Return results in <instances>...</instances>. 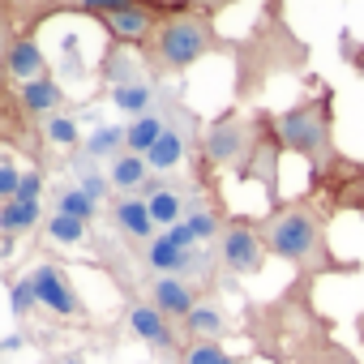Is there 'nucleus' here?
<instances>
[{
    "label": "nucleus",
    "mask_w": 364,
    "mask_h": 364,
    "mask_svg": "<svg viewBox=\"0 0 364 364\" xmlns=\"http://www.w3.org/2000/svg\"><path fill=\"white\" fill-rule=\"evenodd\" d=\"M313 283L296 279L287 287L283 300L270 304H249L245 309V334L257 343V351L279 355L283 364H355L347 351H338L330 343V326L317 317L313 300H309Z\"/></svg>",
    "instance_id": "obj_1"
},
{
    "label": "nucleus",
    "mask_w": 364,
    "mask_h": 364,
    "mask_svg": "<svg viewBox=\"0 0 364 364\" xmlns=\"http://www.w3.org/2000/svg\"><path fill=\"white\" fill-rule=\"evenodd\" d=\"M330 219L334 215L317 198L300 193V198H287V202L270 206L253 223H257L262 245L279 262H287L296 270V279L317 283L326 274H355L360 270V262H338L334 257V249H330Z\"/></svg>",
    "instance_id": "obj_2"
},
{
    "label": "nucleus",
    "mask_w": 364,
    "mask_h": 364,
    "mask_svg": "<svg viewBox=\"0 0 364 364\" xmlns=\"http://www.w3.org/2000/svg\"><path fill=\"white\" fill-rule=\"evenodd\" d=\"M236 107L257 99L274 77L304 73L309 69V43L291 31L283 5H266L262 18L249 26L245 39H236Z\"/></svg>",
    "instance_id": "obj_3"
},
{
    "label": "nucleus",
    "mask_w": 364,
    "mask_h": 364,
    "mask_svg": "<svg viewBox=\"0 0 364 364\" xmlns=\"http://www.w3.org/2000/svg\"><path fill=\"white\" fill-rule=\"evenodd\" d=\"M215 18H219V5H171L154 39L141 48V60L150 65V73H185L202 56L236 48L223 39Z\"/></svg>",
    "instance_id": "obj_4"
},
{
    "label": "nucleus",
    "mask_w": 364,
    "mask_h": 364,
    "mask_svg": "<svg viewBox=\"0 0 364 364\" xmlns=\"http://www.w3.org/2000/svg\"><path fill=\"white\" fill-rule=\"evenodd\" d=\"M274 133L283 150L309 163V171H326L330 163H338L343 150L334 146V90L321 86L317 95H304L291 107H283L274 116Z\"/></svg>",
    "instance_id": "obj_5"
},
{
    "label": "nucleus",
    "mask_w": 364,
    "mask_h": 364,
    "mask_svg": "<svg viewBox=\"0 0 364 364\" xmlns=\"http://www.w3.org/2000/svg\"><path fill=\"white\" fill-rule=\"evenodd\" d=\"M270 120H274V112H266V107H257V112H240V107H228V112H219L210 124H206V133H202V141H198V154L215 167V171H240L249 159H253V150H257V141H262V133L270 129Z\"/></svg>",
    "instance_id": "obj_6"
},
{
    "label": "nucleus",
    "mask_w": 364,
    "mask_h": 364,
    "mask_svg": "<svg viewBox=\"0 0 364 364\" xmlns=\"http://www.w3.org/2000/svg\"><path fill=\"white\" fill-rule=\"evenodd\" d=\"M73 9L86 14V18H95V22L112 35L116 48L129 43V48L141 52V48L154 39V31L163 26V18H167L171 5H120V0H86V5H73Z\"/></svg>",
    "instance_id": "obj_7"
},
{
    "label": "nucleus",
    "mask_w": 364,
    "mask_h": 364,
    "mask_svg": "<svg viewBox=\"0 0 364 364\" xmlns=\"http://www.w3.org/2000/svg\"><path fill=\"white\" fill-rule=\"evenodd\" d=\"M266 257H270V249L262 245L253 215H232V223L223 228V236L215 245V266L228 279H253V274H262Z\"/></svg>",
    "instance_id": "obj_8"
},
{
    "label": "nucleus",
    "mask_w": 364,
    "mask_h": 364,
    "mask_svg": "<svg viewBox=\"0 0 364 364\" xmlns=\"http://www.w3.org/2000/svg\"><path fill=\"white\" fill-rule=\"evenodd\" d=\"M309 198H317L330 215L355 210L364 215V163L338 154V163H330L326 171H309Z\"/></svg>",
    "instance_id": "obj_9"
},
{
    "label": "nucleus",
    "mask_w": 364,
    "mask_h": 364,
    "mask_svg": "<svg viewBox=\"0 0 364 364\" xmlns=\"http://www.w3.org/2000/svg\"><path fill=\"white\" fill-rule=\"evenodd\" d=\"M26 279H31V287H35V304H39V309H48V313H56V317H73V321H86V317H90L86 300L77 296V287L69 283V274H65L56 262H39Z\"/></svg>",
    "instance_id": "obj_10"
},
{
    "label": "nucleus",
    "mask_w": 364,
    "mask_h": 364,
    "mask_svg": "<svg viewBox=\"0 0 364 364\" xmlns=\"http://www.w3.org/2000/svg\"><path fill=\"white\" fill-rule=\"evenodd\" d=\"M124 321H129V330H133L146 347H154L159 355H167L171 364H180V351H185V334H180V326L167 321L150 300L129 296V313H124Z\"/></svg>",
    "instance_id": "obj_11"
},
{
    "label": "nucleus",
    "mask_w": 364,
    "mask_h": 364,
    "mask_svg": "<svg viewBox=\"0 0 364 364\" xmlns=\"http://www.w3.org/2000/svg\"><path fill=\"white\" fill-rule=\"evenodd\" d=\"M141 300H150L167 321H176V326H185L189 321V313L206 300V291L198 287V283H189V279H176V274H150L146 279V287L137 291Z\"/></svg>",
    "instance_id": "obj_12"
},
{
    "label": "nucleus",
    "mask_w": 364,
    "mask_h": 364,
    "mask_svg": "<svg viewBox=\"0 0 364 364\" xmlns=\"http://www.w3.org/2000/svg\"><path fill=\"white\" fill-rule=\"evenodd\" d=\"M193 141H202V137H198V120H193L185 107H176L167 133H163L159 146L146 154L150 171H154V176H171V171H180V167L189 163V146H193Z\"/></svg>",
    "instance_id": "obj_13"
},
{
    "label": "nucleus",
    "mask_w": 364,
    "mask_h": 364,
    "mask_svg": "<svg viewBox=\"0 0 364 364\" xmlns=\"http://www.w3.org/2000/svg\"><path fill=\"white\" fill-rule=\"evenodd\" d=\"M5 31V39H0V56H5V82L9 86H26V82H39L48 77V56L39 48L35 35H22V31Z\"/></svg>",
    "instance_id": "obj_14"
},
{
    "label": "nucleus",
    "mask_w": 364,
    "mask_h": 364,
    "mask_svg": "<svg viewBox=\"0 0 364 364\" xmlns=\"http://www.w3.org/2000/svg\"><path fill=\"white\" fill-rule=\"evenodd\" d=\"M279 159H283V141H279V133H274V120H270V129L262 133V141H257L253 159H249V163L236 171V180H245V185H262V189H266L270 206L287 202V198H283V189H279Z\"/></svg>",
    "instance_id": "obj_15"
},
{
    "label": "nucleus",
    "mask_w": 364,
    "mask_h": 364,
    "mask_svg": "<svg viewBox=\"0 0 364 364\" xmlns=\"http://www.w3.org/2000/svg\"><path fill=\"white\" fill-rule=\"evenodd\" d=\"M107 219H112L116 236H120L129 249H137V245L146 249V245H154V240H159V223H154V215H150L146 198H112Z\"/></svg>",
    "instance_id": "obj_16"
},
{
    "label": "nucleus",
    "mask_w": 364,
    "mask_h": 364,
    "mask_svg": "<svg viewBox=\"0 0 364 364\" xmlns=\"http://www.w3.org/2000/svg\"><path fill=\"white\" fill-rule=\"evenodd\" d=\"M137 198H146V206H150L154 223H159V228H167V232H171V228H180V223L189 219V215H185V193H180L171 180H163V176H154Z\"/></svg>",
    "instance_id": "obj_17"
},
{
    "label": "nucleus",
    "mask_w": 364,
    "mask_h": 364,
    "mask_svg": "<svg viewBox=\"0 0 364 364\" xmlns=\"http://www.w3.org/2000/svg\"><path fill=\"white\" fill-rule=\"evenodd\" d=\"M180 334H185V343H219L223 334H232L223 304H219L215 296H206V300L189 313V321L180 326Z\"/></svg>",
    "instance_id": "obj_18"
},
{
    "label": "nucleus",
    "mask_w": 364,
    "mask_h": 364,
    "mask_svg": "<svg viewBox=\"0 0 364 364\" xmlns=\"http://www.w3.org/2000/svg\"><path fill=\"white\" fill-rule=\"evenodd\" d=\"M154 180V171H150V163L141 159V154H120V159H112L107 163V185L116 189V198H137L146 185Z\"/></svg>",
    "instance_id": "obj_19"
},
{
    "label": "nucleus",
    "mask_w": 364,
    "mask_h": 364,
    "mask_svg": "<svg viewBox=\"0 0 364 364\" xmlns=\"http://www.w3.org/2000/svg\"><path fill=\"white\" fill-rule=\"evenodd\" d=\"M14 90H18L22 107H26L35 120H52V116H60V107H65V90H60L52 77L26 82V86H14Z\"/></svg>",
    "instance_id": "obj_20"
},
{
    "label": "nucleus",
    "mask_w": 364,
    "mask_h": 364,
    "mask_svg": "<svg viewBox=\"0 0 364 364\" xmlns=\"http://www.w3.org/2000/svg\"><path fill=\"white\" fill-rule=\"evenodd\" d=\"M167 124H171V112H150V116H137V120H129L124 124V137H129V154H150L154 146H159V137L167 133Z\"/></svg>",
    "instance_id": "obj_21"
},
{
    "label": "nucleus",
    "mask_w": 364,
    "mask_h": 364,
    "mask_svg": "<svg viewBox=\"0 0 364 364\" xmlns=\"http://www.w3.org/2000/svg\"><path fill=\"white\" fill-rule=\"evenodd\" d=\"M39 219H43V202H5L0 206V232H5V240H18L22 232H35Z\"/></svg>",
    "instance_id": "obj_22"
},
{
    "label": "nucleus",
    "mask_w": 364,
    "mask_h": 364,
    "mask_svg": "<svg viewBox=\"0 0 364 364\" xmlns=\"http://www.w3.org/2000/svg\"><path fill=\"white\" fill-rule=\"evenodd\" d=\"M112 103H116L120 112H129L133 120H137V116H150V112H154V86H150V82L112 86Z\"/></svg>",
    "instance_id": "obj_23"
},
{
    "label": "nucleus",
    "mask_w": 364,
    "mask_h": 364,
    "mask_svg": "<svg viewBox=\"0 0 364 364\" xmlns=\"http://www.w3.org/2000/svg\"><path fill=\"white\" fill-rule=\"evenodd\" d=\"M180 364H240V360L228 355L219 343H185V351H180Z\"/></svg>",
    "instance_id": "obj_24"
},
{
    "label": "nucleus",
    "mask_w": 364,
    "mask_h": 364,
    "mask_svg": "<svg viewBox=\"0 0 364 364\" xmlns=\"http://www.w3.org/2000/svg\"><path fill=\"white\" fill-rule=\"evenodd\" d=\"M48 236H52V240H60V245H73V249H77V245H86V236H90V232H86V223H82V219L52 215V219H48Z\"/></svg>",
    "instance_id": "obj_25"
},
{
    "label": "nucleus",
    "mask_w": 364,
    "mask_h": 364,
    "mask_svg": "<svg viewBox=\"0 0 364 364\" xmlns=\"http://www.w3.org/2000/svg\"><path fill=\"white\" fill-rule=\"evenodd\" d=\"M56 215H69V219H90L95 215V198L86 193V189H65L60 198H56Z\"/></svg>",
    "instance_id": "obj_26"
},
{
    "label": "nucleus",
    "mask_w": 364,
    "mask_h": 364,
    "mask_svg": "<svg viewBox=\"0 0 364 364\" xmlns=\"http://www.w3.org/2000/svg\"><path fill=\"white\" fill-rule=\"evenodd\" d=\"M43 137H48V146H77V124H73V116H52V120H43Z\"/></svg>",
    "instance_id": "obj_27"
},
{
    "label": "nucleus",
    "mask_w": 364,
    "mask_h": 364,
    "mask_svg": "<svg viewBox=\"0 0 364 364\" xmlns=\"http://www.w3.org/2000/svg\"><path fill=\"white\" fill-rule=\"evenodd\" d=\"M14 202H43V167H31V171L22 176Z\"/></svg>",
    "instance_id": "obj_28"
},
{
    "label": "nucleus",
    "mask_w": 364,
    "mask_h": 364,
    "mask_svg": "<svg viewBox=\"0 0 364 364\" xmlns=\"http://www.w3.org/2000/svg\"><path fill=\"white\" fill-rule=\"evenodd\" d=\"M18 185H22V176H18V163L5 159V167H0V193H5V202L18 198Z\"/></svg>",
    "instance_id": "obj_29"
},
{
    "label": "nucleus",
    "mask_w": 364,
    "mask_h": 364,
    "mask_svg": "<svg viewBox=\"0 0 364 364\" xmlns=\"http://www.w3.org/2000/svg\"><path fill=\"white\" fill-rule=\"evenodd\" d=\"M338 48H343L347 65H351L355 73H364V43H360V39H351V35H343V39H338Z\"/></svg>",
    "instance_id": "obj_30"
},
{
    "label": "nucleus",
    "mask_w": 364,
    "mask_h": 364,
    "mask_svg": "<svg viewBox=\"0 0 364 364\" xmlns=\"http://www.w3.org/2000/svg\"><path fill=\"white\" fill-rule=\"evenodd\" d=\"M31 300H35V287H31V279H22V283H14V317H26V309H31Z\"/></svg>",
    "instance_id": "obj_31"
},
{
    "label": "nucleus",
    "mask_w": 364,
    "mask_h": 364,
    "mask_svg": "<svg viewBox=\"0 0 364 364\" xmlns=\"http://www.w3.org/2000/svg\"><path fill=\"white\" fill-rule=\"evenodd\" d=\"M52 364H86L82 355H60V360H52Z\"/></svg>",
    "instance_id": "obj_32"
},
{
    "label": "nucleus",
    "mask_w": 364,
    "mask_h": 364,
    "mask_svg": "<svg viewBox=\"0 0 364 364\" xmlns=\"http://www.w3.org/2000/svg\"><path fill=\"white\" fill-rule=\"evenodd\" d=\"M355 338L364 343V309H360V317H355Z\"/></svg>",
    "instance_id": "obj_33"
}]
</instances>
